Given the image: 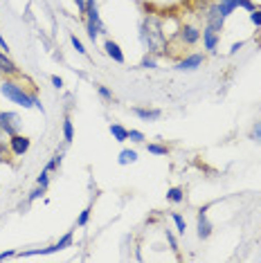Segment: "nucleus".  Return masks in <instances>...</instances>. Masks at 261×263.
Returning a JSON list of instances; mask_svg holds the SVG:
<instances>
[{"mask_svg": "<svg viewBox=\"0 0 261 263\" xmlns=\"http://www.w3.org/2000/svg\"><path fill=\"white\" fill-rule=\"evenodd\" d=\"M0 95H3L7 101H11V104L21 106V108H36L41 112H45L43 104H41L39 95L34 90H27L23 83L16 81V77H5L3 81H0Z\"/></svg>", "mask_w": 261, "mask_h": 263, "instance_id": "f257e3e1", "label": "nucleus"}, {"mask_svg": "<svg viewBox=\"0 0 261 263\" xmlns=\"http://www.w3.org/2000/svg\"><path fill=\"white\" fill-rule=\"evenodd\" d=\"M0 128L5 130L7 137L21 133V115L11 110H0Z\"/></svg>", "mask_w": 261, "mask_h": 263, "instance_id": "f03ea898", "label": "nucleus"}, {"mask_svg": "<svg viewBox=\"0 0 261 263\" xmlns=\"http://www.w3.org/2000/svg\"><path fill=\"white\" fill-rule=\"evenodd\" d=\"M218 9H221V14L228 18V16H232L236 9H246V11H254L257 7H254V3L252 0H218Z\"/></svg>", "mask_w": 261, "mask_h": 263, "instance_id": "7ed1b4c3", "label": "nucleus"}, {"mask_svg": "<svg viewBox=\"0 0 261 263\" xmlns=\"http://www.w3.org/2000/svg\"><path fill=\"white\" fill-rule=\"evenodd\" d=\"M29 146H32V140H29L27 135L16 133L9 137V153L16 155V158H23V155L29 151Z\"/></svg>", "mask_w": 261, "mask_h": 263, "instance_id": "20e7f679", "label": "nucleus"}, {"mask_svg": "<svg viewBox=\"0 0 261 263\" xmlns=\"http://www.w3.org/2000/svg\"><path fill=\"white\" fill-rule=\"evenodd\" d=\"M203 61H205V54L196 52V54H189L185 59H180L174 68L178 70V72H194V70H198L200 65H203Z\"/></svg>", "mask_w": 261, "mask_h": 263, "instance_id": "39448f33", "label": "nucleus"}, {"mask_svg": "<svg viewBox=\"0 0 261 263\" xmlns=\"http://www.w3.org/2000/svg\"><path fill=\"white\" fill-rule=\"evenodd\" d=\"M200 39H203V50H207L210 54H214L218 50V43H221V34L216 32V29H212L210 25L203 27V32H200Z\"/></svg>", "mask_w": 261, "mask_h": 263, "instance_id": "423d86ee", "label": "nucleus"}, {"mask_svg": "<svg viewBox=\"0 0 261 263\" xmlns=\"http://www.w3.org/2000/svg\"><path fill=\"white\" fill-rule=\"evenodd\" d=\"M212 223H210V218H207V207H200L198 209V223H196V234H198L200 241H205V238H210L212 236Z\"/></svg>", "mask_w": 261, "mask_h": 263, "instance_id": "0eeeda50", "label": "nucleus"}, {"mask_svg": "<svg viewBox=\"0 0 261 263\" xmlns=\"http://www.w3.org/2000/svg\"><path fill=\"white\" fill-rule=\"evenodd\" d=\"M0 77H21V70H18V65H16L14 61L9 59L7 52H3L0 50Z\"/></svg>", "mask_w": 261, "mask_h": 263, "instance_id": "6e6552de", "label": "nucleus"}, {"mask_svg": "<svg viewBox=\"0 0 261 263\" xmlns=\"http://www.w3.org/2000/svg\"><path fill=\"white\" fill-rule=\"evenodd\" d=\"M205 21H207V25H210L212 29H216V32H221L223 25H225V16L221 14V9H218V5H212V7L205 11Z\"/></svg>", "mask_w": 261, "mask_h": 263, "instance_id": "1a4fd4ad", "label": "nucleus"}, {"mask_svg": "<svg viewBox=\"0 0 261 263\" xmlns=\"http://www.w3.org/2000/svg\"><path fill=\"white\" fill-rule=\"evenodd\" d=\"M200 32H203V29H198L196 25H185V27H180L178 36H180V41L185 45H196L200 41Z\"/></svg>", "mask_w": 261, "mask_h": 263, "instance_id": "9d476101", "label": "nucleus"}, {"mask_svg": "<svg viewBox=\"0 0 261 263\" xmlns=\"http://www.w3.org/2000/svg\"><path fill=\"white\" fill-rule=\"evenodd\" d=\"M104 52H106V54H108V57H110L115 63H120V65H122L124 61H126V57H124L122 47L117 45L113 39H106V43H104Z\"/></svg>", "mask_w": 261, "mask_h": 263, "instance_id": "9b49d317", "label": "nucleus"}, {"mask_svg": "<svg viewBox=\"0 0 261 263\" xmlns=\"http://www.w3.org/2000/svg\"><path fill=\"white\" fill-rule=\"evenodd\" d=\"M133 115L138 119H142V122H158V119L162 117V110L160 108H140V106H135Z\"/></svg>", "mask_w": 261, "mask_h": 263, "instance_id": "f8f14e48", "label": "nucleus"}, {"mask_svg": "<svg viewBox=\"0 0 261 263\" xmlns=\"http://www.w3.org/2000/svg\"><path fill=\"white\" fill-rule=\"evenodd\" d=\"M135 162H138V151H133V148H122L120 155H117V164L120 166H128Z\"/></svg>", "mask_w": 261, "mask_h": 263, "instance_id": "ddd939ff", "label": "nucleus"}, {"mask_svg": "<svg viewBox=\"0 0 261 263\" xmlns=\"http://www.w3.org/2000/svg\"><path fill=\"white\" fill-rule=\"evenodd\" d=\"M108 130H110L113 140L120 142V144H122V142H126V140H128V128H126V126H122V124H110Z\"/></svg>", "mask_w": 261, "mask_h": 263, "instance_id": "4468645a", "label": "nucleus"}, {"mask_svg": "<svg viewBox=\"0 0 261 263\" xmlns=\"http://www.w3.org/2000/svg\"><path fill=\"white\" fill-rule=\"evenodd\" d=\"M72 140H74V122H72L70 115H65V119H63V142L65 144H72Z\"/></svg>", "mask_w": 261, "mask_h": 263, "instance_id": "2eb2a0df", "label": "nucleus"}, {"mask_svg": "<svg viewBox=\"0 0 261 263\" xmlns=\"http://www.w3.org/2000/svg\"><path fill=\"white\" fill-rule=\"evenodd\" d=\"M167 200L174 202V205L182 202V200H185V189H182V187H171V189L167 191Z\"/></svg>", "mask_w": 261, "mask_h": 263, "instance_id": "dca6fc26", "label": "nucleus"}, {"mask_svg": "<svg viewBox=\"0 0 261 263\" xmlns=\"http://www.w3.org/2000/svg\"><path fill=\"white\" fill-rule=\"evenodd\" d=\"M171 220H174L178 234L185 236V232H187V220H185V216H182V214H178V212H174V214H171Z\"/></svg>", "mask_w": 261, "mask_h": 263, "instance_id": "f3484780", "label": "nucleus"}, {"mask_svg": "<svg viewBox=\"0 0 261 263\" xmlns=\"http://www.w3.org/2000/svg\"><path fill=\"white\" fill-rule=\"evenodd\" d=\"M86 32H88V39L92 41V43H97V39H99V34H104L106 29L102 27H97V25H92V23H86Z\"/></svg>", "mask_w": 261, "mask_h": 263, "instance_id": "a211bd4d", "label": "nucleus"}, {"mask_svg": "<svg viewBox=\"0 0 261 263\" xmlns=\"http://www.w3.org/2000/svg\"><path fill=\"white\" fill-rule=\"evenodd\" d=\"M138 68L156 70V68H158V61H156V57H153V54H149V52H146V54H144V59H142V61H140V65H138Z\"/></svg>", "mask_w": 261, "mask_h": 263, "instance_id": "6ab92c4d", "label": "nucleus"}, {"mask_svg": "<svg viewBox=\"0 0 261 263\" xmlns=\"http://www.w3.org/2000/svg\"><path fill=\"white\" fill-rule=\"evenodd\" d=\"M146 151L151 155H169V148L164 144H156V142H151V144H146Z\"/></svg>", "mask_w": 261, "mask_h": 263, "instance_id": "aec40b11", "label": "nucleus"}, {"mask_svg": "<svg viewBox=\"0 0 261 263\" xmlns=\"http://www.w3.org/2000/svg\"><path fill=\"white\" fill-rule=\"evenodd\" d=\"M61 160H63V151H57L54 155H52L50 162L45 164V169L50 171V173H52V171H57V169H59V164H61Z\"/></svg>", "mask_w": 261, "mask_h": 263, "instance_id": "412c9836", "label": "nucleus"}, {"mask_svg": "<svg viewBox=\"0 0 261 263\" xmlns=\"http://www.w3.org/2000/svg\"><path fill=\"white\" fill-rule=\"evenodd\" d=\"M90 214H92V205H88L84 212L77 216V227H86L88 225V220H90Z\"/></svg>", "mask_w": 261, "mask_h": 263, "instance_id": "4be33fe9", "label": "nucleus"}, {"mask_svg": "<svg viewBox=\"0 0 261 263\" xmlns=\"http://www.w3.org/2000/svg\"><path fill=\"white\" fill-rule=\"evenodd\" d=\"M59 248H61V250H68V248H72V243H74V234H72V232H65V234L61 236V238H59Z\"/></svg>", "mask_w": 261, "mask_h": 263, "instance_id": "5701e85b", "label": "nucleus"}, {"mask_svg": "<svg viewBox=\"0 0 261 263\" xmlns=\"http://www.w3.org/2000/svg\"><path fill=\"white\" fill-rule=\"evenodd\" d=\"M128 140L133 142V144H142L146 137H144V133H142V130H138V128H128Z\"/></svg>", "mask_w": 261, "mask_h": 263, "instance_id": "b1692460", "label": "nucleus"}, {"mask_svg": "<svg viewBox=\"0 0 261 263\" xmlns=\"http://www.w3.org/2000/svg\"><path fill=\"white\" fill-rule=\"evenodd\" d=\"M95 88H97V95L104 101H113V99H115V97H113V90H108V88L102 86V83H95Z\"/></svg>", "mask_w": 261, "mask_h": 263, "instance_id": "393cba45", "label": "nucleus"}, {"mask_svg": "<svg viewBox=\"0 0 261 263\" xmlns=\"http://www.w3.org/2000/svg\"><path fill=\"white\" fill-rule=\"evenodd\" d=\"M45 191H47L45 187H41V184H36V187H34L32 191H29V196H27V202H29V205H32V202H34V200H39L41 196L45 194Z\"/></svg>", "mask_w": 261, "mask_h": 263, "instance_id": "a878e982", "label": "nucleus"}, {"mask_svg": "<svg viewBox=\"0 0 261 263\" xmlns=\"http://www.w3.org/2000/svg\"><path fill=\"white\" fill-rule=\"evenodd\" d=\"M36 184H41V187H50V171H47L45 169V166H43V171H41L39 173V178H36Z\"/></svg>", "mask_w": 261, "mask_h": 263, "instance_id": "bb28decb", "label": "nucleus"}, {"mask_svg": "<svg viewBox=\"0 0 261 263\" xmlns=\"http://www.w3.org/2000/svg\"><path fill=\"white\" fill-rule=\"evenodd\" d=\"M70 43H72V47L79 54H86V47H84V43H81L79 39H77V34H70Z\"/></svg>", "mask_w": 261, "mask_h": 263, "instance_id": "cd10ccee", "label": "nucleus"}, {"mask_svg": "<svg viewBox=\"0 0 261 263\" xmlns=\"http://www.w3.org/2000/svg\"><path fill=\"white\" fill-rule=\"evenodd\" d=\"M250 140H254V142H259V144H261V119L252 126V130H250Z\"/></svg>", "mask_w": 261, "mask_h": 263, "instance_id": "c85d7f7f", "label": "nucleus"}, {"mask_svg": "<svg viewBox=\"0 0 261 263\" xmlns=\"http://www.w3.org/2000/svg\"><path fill=\"white\" fill-rule=\"evenodd\" d=\"M250 23H252L254 27H261V9L250 11Z\"/></svg>", "mask_w": 261, "mask_h": 263, "instance_id": "c756f323", "label": "nucleus"}, {"mask_svg": "<svg viewBox=\"0 0 261 263\" xmlns=\"http://www.w3.org/2000/svg\"><path fill=\"white\" fill-rule=\"evenodd\" d=\"M164 234H167V241H169V245H171V250H174V252H178V241H176L174 232H171V230H164Z\"/></svg>", "mask_w": 261, "mask_h": 263, "instance_id": "7c9ffc66", "label": "nucleus"}, {"mask_svg": "<svg viewBox=\"0 0 261 263\" xmlns=\"http://www.w3.org/2000/svg\"><path fill=\"white\" fill-rule=\"evenodd\" d=\"M14 256H18V252H16V250H5V252H0V261H5V259H14Z\"/></svg>", "mask_w": 261, "mask_h": 263, "instance_id": "2f4dec72", "label": "nucleus"}, {"mask_svg": "<svg viewBox=\"0 0 261 263\" xmlns=\"http://www.w3.org/2000/svg\"><path fill=\"white\" fill-rule=\"evenodd\" d=\"M52 86H54L57 88V90H61V88H63V79H61V77H59V74H52Z\"/></svg>", "mask_w": 261, "mask_h": 263, "instance_id": "473e14b6", "label": "nucleus"}, {"mask_svg": "<svg viewBox=\"0 0 261 263\" xmlns=\"http://www.w3.org/2000/svg\"><path fill=\"white\" fill-rule=\"evenodd\" d=\"M0 50H3V52H7V54H9V43H7V41H5V36H3V32H0Z\"/></svg>", "mask_w": 261, "mask_h": 263, "instance_id": "72a5a7b5", "label": "nucleus"}, {"mask_svg": "<svg viewBox=\"0 0 261 263\" xmlns=\"http://www.w3.org/2000/svg\"><path fill=\"white\" fill-rule=\"evenodd\" d=\"M74 5H77V9H79V14L84 16L86 14V0H74Z\"/></svg>", "mask_w": 261, "mask_h": 263, "instance_id": "f704fd0d", "label": "nucleus"}, {"mask_svg": "<svg viewBox=\"0 0 261 263\" xmlns=\"http://www.w3.org/2000/svg\"><path fill=\"white\" fill-rule=\"evenodd\" d=\"M243 45H246V43H234L232 47H230V54H236V52H239V50H241V47H243Z\"/></svg>", "mask_w": 261, "mask_h": 263, "instance_id": "c9c22d12", "label": "nucleus"}, {"mask_svg": "<svg viewBox=\"0 0 261 263\" xmlns=\"http://www.w3.org/2000/svg\"><path fill=\"white\" fill-rule=\"evenodd\" d=\"M3 162H7V155H5L3 151H0V164H3Z\"/></svg>", "mask_w": 261, "mask_h": 263, "instance_id": "e433bc0d", "label": "nucleus"}]
</instances>
